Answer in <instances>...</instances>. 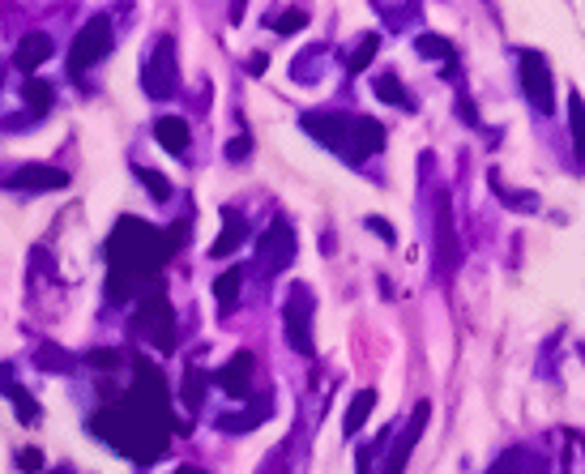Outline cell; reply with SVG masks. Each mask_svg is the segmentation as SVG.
<instances>
[{
	"instance_id": "cell-34",
	"label": "cell",
	"mask_w": 585,
	"mask_h": 474,
	"mask_svg": "<svg viewBox=\"0 0 585 474\" xmlns=\"http://www.w3.org/2000/svg\"><path fill=\"white\" fill-rule=\"evenodd\" d=\"M265 65H270V60H265V56H252V65H248V73H265Z\"/></svg>"
},
{
	"instance_id": "cell-2",
	"label": "cell",
	"mask_w": 585,
	"mask_h": 474,
	"mask_svg": "<svg viewBox=\"0 0 585 474\" xmlns=\"http://www.w3.org/2000/svg\"><path fill=\"white\" fill-rule=\"evenodd\" d=\"M184 223H176L171 231H158L141 218H120L112 240H107V265H112V278H107V299H137L150 291H163L158 270L171 261V252L184 244Z\"/></svg>"
},
{
	"instance_id": "cell-8",
	"label": "cell",
	"mask_w": 585,
	"mask_h": 474,
	"mask_svg": "<svg viewBox=\"0 0 585 474\" xmlns=\"http://www.w3.org/2000/svg\"><path fill=\"white\" fill-rule=\"evenodd\" d=\"M312 291L304 287V282H295V287L287 291V304H282V321H287V338L299 355H312L316 342H312Z\"/></svg>"
},
{
	"instance_id": "cell-32",
	"label": "cell",
	"mask_w": 585,
	"mask_h": 474,
	"mask_svg": "<svg viewBox=\"0 0 585 474\" xmlns=\"http://www.w3.org/2000/svg\"><path fill=\"white\" fill-rule=\"evenodd\" d=\"M252 154V141L248 137H235L231 146H227V158H248Z\"/></svg>"
},
{
	"instance_id": "cell-22",
	"label": "cell",
	"mask_w": 585,
	"mask_h": 474,
	"mask_svg": "<svg viewBox=\"0 0 585 474\" xmlns=\"http://www.w3.org/2000/svg\"><path fill=\"white\" fill-rule=\"evenodd\" d=\"M35 363L43 372H73L77 368V359L69 355V351H60V346H52V342H43L39 351H35Z\"/></svg>"
},
{
	"instance_id": "cell-33",
	"label": "cell",
	"mask_w": 585,
	"mask_h": 474,
	"mask_svg": "<svg viewBox=\"0 0 585 474\" xmlns=\"http://www.w3.org/2000/svg\"><path fill=\"white\" fill-rule=\"evenodd\" d=\"M368 227H372L376 235H381V240H385V244H393V227L385 223V218H368Z\"/></svg>"
},
{
	"instance_id": "cell-17",
	"label": "cell",
	"mask_w": 585,
	"mask_h": 474,
	"mask_svg": "<svg viewBox=\"0 0 585 474\" xmlns=\"http://www.w3.org/2000/svg\"><path fill=\"white\" fill-rule=\"evenodd\" d=\"M487 474H547V462L539 453H530V449H509V453L496 457Z\"/></svg>"
},
{
	"instance_id": "cell-26",
	"label": "cell",
	"mask_w": 585,
	"mask_h": 474,
	"mask_svg": "<svg viewBox=\"0 0 585 474\" xmlns=\"http://www.w3.org/2000/svg\"><path fill=\"white\" fill-rule=\"evenodd\" d=\"M415 47H419V56H440V60H457V47L449 43V39H436V35H419L415 39Z\"/></svg>"
},
{
	"instance_id": "cell-25",
	"label": "cell",
	"mask_w": 585,
	"mask_h": 474,
	"mask_svg": "<svg viewBox=\"0 0 585 474\" xmlns=\"http://www.w3.org/2000/svg\"><path fill=\"white\" fill-rule=\"evenodd\" d=\"M381 52V35H363V43L355 47L351 56H346V73H363L372 65V56Z\"/></svg>"
},
{
	"instance_id": "cell-27",
	"label": "cell",
	"mask_w": 585,
	"mask_h": 474,
	"mask_svg": "<svg viewBox=\"0 0 585 474\" xmlns=\"http://www.w3.org/2000/svg\"><path fill=\"white\" fill-rule=\"evenodd\" d=\"M201 398H205V372L201 368H188V376H184V406L197 410Z\"/></svg>"
},
{
	"instance_id": "cell-30",
	"label": "cell",
	"mask_w": 585,
	"mask_h": 474,
	"mask_svg": "<svg viewBox=\"0 0 585 474\" xmlns=\"http://www.w3.org/2000/svg\"><path fill=\"white\" fill-rule=\"evenodd\" d=\"M137 180L150 188V197H154V201H167V197H171V184H167V176H158V171L137 167Z\"/></svg>"
},
{
	"instance_id": "cell-19",
	"label": "cell",
	"mask_w": 585,
	"mask_h": 474,
	"mask_svg": "<svg viewBox=\"0 0 585 474\" xmlns=\"http://www.w3.org/2000/svg\"><path fill=\"white\" fill-rule=\"evenodd\" d=\"M240 287H244V270H235V265H231L227 274H218V278H214V299H218V308L231 312L235 304H240Z\"/></svg>"
},
{
	"instance_id": "cell-31",
	"label": "cell",
	"mask_w": 585,
	"mask_h": 474,
	"mask_svg": "<svg viewBox=\"0 0 585 474\" xmlns=\"http://www.w3.org/2000/svg\"><path fill=\"white\" fill-rule=\"evenodd\" d=\"M18 466H22V470H43V453H39V449H22V453H18Z\"/></svg>"
},
{
	"instance_id": "cell-20",
	"label": "cell",
	"mask_w": 585,
	"mask_h": 474,
	"mask_svg": "<svg viewBox=\"0 0 585 474\" xmlns=\"http://www.w3.org/2000/svg\"><path fill=\"white\" fill-rule=\"evenodd\" d=\"M265 419H270V402H257L252 410H240V415H223L218 419V432H252Z\"/></svg>"
},
{
	"instance_id": "cell-1",
	"label": "cell",
	"mask_w": 585,
	"mask_h": 474,
	"mask_svg": "<svg viewBox=\"0 0 585 474\" xmlns=\"http://www.w3.org/2000/svg\"><path fill=\"white\" fill-rule=\"evenodd\" d=\"M90 428L99 432L116 453L133 457L137 466H150L167 453L171 432H176V419H171L167 406V381L154 363L137 359V381L124 393L116 406H103L99 415L90 419Z\"/></svg>"
},
{
	"instance_id": "cell-12",
	"label": "cell",
	"mask_w": 585,
	"mask_h": 474,
	"mask_svg": "<svg viewBox=\"0 0 585 474\" xmlns=\"http://www.w3.org/2000/svg\"><path fill=\"white\" fill-rule=\"evenodd\" d=\"M252 372H257V359H252L248 351H240V355H231L223 368L214 372V381L223 385L231 398H248V393H252Z\"/></svg>"
},
{
	"instance_id": "cell-11",
	"label": "cell",
	"mask_w": 585,
	"mask_h": 474,
	"mask_svg": "<svg viewBox=\"0 0 585 474\" xmlns=\"http://www.w3.org/2000/svg\"><path fill=\"white\" fill-rule=\"evenodd\" d=\"M428 415H432V406H428V402H419V406H415V415H410V423H406V432H402L398 440H393L389 462H385L381 474H402V470H406V462H410V453H415L423 428H428Z\"/></svg>"
},
{
	"instance_id": "cell-5",
	"label": "cell",
	"mask_w": 585,
	"mask_h": 474,
	"mask_svg": "<svg viewBox=\"0 0 585 474\" xmlns=\"http://www.w3.org/2000/svg\"><path fill=\"white\" fill-rule=\"evenodd\" d=\"M180 86V65H176V43L171 39H158L154 52L146 56V65H141V90L150 94V99H171Z\"/></svg>"
},
{
	"instance_id": "cell-13",
	"label": "cell",
	"mask_w": 585,
	"mask_h": 474,
	"mask_svg": "<svg viewBox=\"0 0 585 474\" xmlns=\"http://www.w3.org/2000/svg\"><path fill=\"white\" fill-rule=\"evenodd\" d=\"M52 52H56V43H52V35H26L22 43H18V52H13V65H18L22 73H35L39 65H47L52 60Z\"/></svg>"
},
{
	"instance_id": "cell-36",
	"label": "cell",
	"mask_w": 585,
	"mask_h": 474,
	"mask_svg": "<svg viewBox=\"0 0 585 474\" xmlns=\"http://www.w3.org/2000/svg\"><path fill=\"white\" fill-rule=\"evenodd\" d=\"M52 474H73V470H69V466H60V470H52Z\"/></svg>"
},
{
	"instance_id": "cell-23",
	"label": "cell",
	"mask_w": 585,
	"mask_h": 474,
	"mask_svg": "<svg viewBox=\"0 0 585 474\" xmlns=\"http://www.w3.org/2000/svg\"><path fill=\"white\" fill-rule=\"evenodd\" d=\"M376 94H381L385 103L402 107V112H410V107H415V103H410V94H406V86H402L393 73H381V77H376Z\"/></svg>"
},
{
	"instance_id": "cell-21",
	"label": "cell",
	"mask_w": 585,
	"mask_h": 474,
	"mask_svg": "<svg viewBox=\"0 0 585 474\" xmlns=\"http://www.w3.org/2000/svg\"><path fill=\"white\" fill-rule=\"evenodd\" d=\"M568 124H573V150H577V163H585V99L573 90L568 94Z\"/></svg>"
},
{
	"instance_id": "cell-15",
	"label": "cell",
	"mask_w": 585,
	"mask_h": 474,
	"mask_svg": "<svg viewBox=\"0 0 585 474\" xmlns=\"http://www.w3.org/2000/svg\"><path fill=\"white\" fill-rule=\"evenodd\" d=\"M154 141L163 146L167 154H188V146H193V133H188V120L180 116H163L154 124Z\"/></svg>"
},
{
	"instance_id": "cell-9",
	"label": "cell",
	"mask_w": 585,
	"mask_h": 474,
	"mask_svg": "<svg viewBox=\"0 0 585 474\" xmlns=\"http://www.w3.org/2000/svg\"><path fill=\"white\" fill-rule=\"evenodd\" d=\"M291 261H295V231H291L287 218H274L270 231H265L261 244H257V265H261L265 278H274V274L287 270Z\"/></svg>"
},
{
	"instance_id": "cell-28",
	"label": "cell",
	"mask_w": 585,
	"mask_h": 474,
	"mask_svg": "<svg viewBox=\"0 0 585 474\" xmlns=\"http://www.w3.org/2000/svg\"><path fill=\"white\" fill-rule=\"evenodd\" d=\"M308 26V9H287L274 18V35H295V30Z\"/></svg>"
},
{
	"instance_id": "cell-24",
	"label": "cell",
	"mask_w": 585,
	"mask_h": 474,
	"mask_svg": "<svg viewBox=\"0 0 585 474\" xmlns=\"http://www.w3.org/2000/svg\"><path fill=\"white\" fill-rule=\"evenodd\" d=\"M22 99L30 103V116H43L47 107H52V86L39 82V77H26V86H22Z\"/></svg>"
},
{
	"instance_id": "cell-29",
	"label": "cell",
	"mask_w": 585,
	"mask_h": 474,
	"mask_svg": "<svg viewBox=\"0 0 585 474\" xmlns=\"http://www.w3.org/2000/svg\"><path fill=\"white\" fill-rule=\"evenodd\" d=\"M436 235H440V265H449L453 257V227H449V210L440 205V214H436Z\"/></svg>"
},
{
	"instance_id": "cell-10",
	"label": "cell",
	"mask_w": 585,
	"mask_h": 474,
	"mask_svg": "<svg viewBox=\"0 0 585 474\" xmlns=\"http://www.w3.org/2000/svg\"><path fill=\"white\" fill-rule=\"evenodd\" d=\"M5 188H18V193H52V188H65L69 176L60 167H47V163H18L0 176Z\"/></svg>"
},
{
	"instance_id": "cell-14",
	"label": "cell",
	"mask_w": 585,
	"mask_h": 474,
	"mask_svg": "<svg viewBox=\"0 0 585 474\" xmlns=\"http://www.w3.org/2000/svg\"><path fill=\"white\" fill-rule=\"evenodd\" d=\"M248 240V218L240 214V210H223V235L214 240V248H210V257H231L235 248H240Z\"/></svg>"
},
{
	"instance_id": "cell-3",
	"label": "cell",
	"mask_w": 585,
	"mask_h": 474,
	"mask_svg": "<svg viewBox=\"0 0 585 474\" xmlns=\"http://www.w3.org/2000/svg\"><path fill=\"white\" fill-rule=\"evenodd\" d=\"M304 133L316 137L321 146H329L338 158L346 163H363L372 158L376 150H385V129L368 116H346V112H308L304 120Z\"/></svg>"
},
{
	"instance_id": "cell-16",
	"label": "cell",
	"mask_w": 585,
	"mask_h": 474,
	"mask_svg": "<svg viewBox=\"0 0 585 474\" xmlns=\"http://www.w3.org/2000/svg\"><path fill=\"white\" fill-rule=\"evenodd\" d=\"M0 393H5V398H13L22 423H39V402H35V393H26L18 381H13V368H9V363H0Z\"/></svg>"
},
{
	"instance_id": "cell-18",
	"label": "cell",
	"mask_w": 585,
	"mask_h": 474,
	"mask_svg": "<svg viewBox=\"0 0 585 474\" xmlns=\"http://www.w3.org/2000/svg\"><path fill=\"white\" fill-rule=\"evenodd\" d=\"M372 406H376V393L372 389H359L355 398H351V406H346V419H342V432L346 436H355L363 423H368V415H372Z\"/></svg>"
},
{
	"instance_id": "cell-6",
	"label": "cell",
	"mask_w": 585,
	"mask_h": 474,
	"mask_svg": "<svg viewBox=\"0 0 585 474\" xmlns=\"http://www.w3.org/2000/svg\"><path fill=\"white\" fill-rule=\"evenodd\" d=\"M112 43H116V39H112V22H107V18L86 22L82 30H77L73 47H69V73H73V77H82L86 69L99 65V60H107Z\"/></svg>"
},
{
	"instance_id": "cell-7",
	"label": "cell",
	"mask_w": 585,
	"mask_h": 474,
	"mask_svg": "<svg viewBox=\"0 0 585 474\" xmlns=\"http://www.w3.org/2000/svg\"><path fill=\"white\" fill-rule=\"evenodd\" d=\"M517 73H521V90H526V99L534 112H556V86H551V69L539 52H517Z\"/></svg>"
},
{
	"instance_id": "cell-4",
	"label": "cell",
	"mask_w": 585,
	"mask_h": 474,
	"mask_svg": "<svg viewBox=\"0 0 585 474\" xmlns=\"http://www.w3.org/2000/svg\"><path fill=\"white\" fill-rule=\"evenodd\" d=\"M133 334L146 338L154 351L171 355L176 351V312H171L167 295L163 291H150L137 299V312H133Z\"/></svg>"
},
{
	"instance_id": "cell-35",
	"label": "cell",
	"mask_w": 585,
	"mask_h": 474,
	"mask_svg": "<svg viewBox=\"0 0 585 474\" xmlns=\"http://www.w3.org/2000/svg\"><path fill=\"white\" fill-rule=\"evenodd\" d=\"M176 474H205V470H201V466H180Z\"/></svg>"
}]
</instances>
